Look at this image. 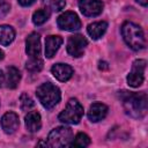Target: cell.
Returning a JSON list of instances; mask_svg holds the SVG:
<instances>
[{"label": "cell", "instance_id": "cell-1", "mask_svg": "<svg viewBox=\"0 0 148 148\" xmlns=\"http://www.w3.org/2000/svg\"><path fill=\"white\" fill-rule=\"evenodd\" d=\"M119 97L123 102L124 110L126 114L132 118H142L147 112V94L145 91L141 92H132L127 90L119 91Z\"/></svg>", "mask_w": 148, "mask_h": 148}, {"label": "cell", "instance_id": "cell-2", "mask_svg": "<svg viewBox=\"0 0 148 148\" xmlns=\"http://www.w3.org/2000/svg\"><path fill=\"white\" fill-rule=\"evenodd\" d=\"M121 35L125 43L134 51H140L146 46V39L142 29L133 23V22H125L121 25Z\"/></svg>", "mask_w": 148, "mask_h": 148}, {"label": "cell", "instance_id": "cell-3", "mask_svg": "<svg viewBox=\"0 0 148 148\" xmlns=\"http://www.w3.org/2000/svg\"><path fill=\"white\" fill-rule=\"evenodd\" d=\"M36 95L40 104L47 110L53 109L60 102V98H61L60 89L57 86L52 84L51 82L42 83L37 88Z\"/></svg>", "mask_w": 148, "mask_h": 148}, {"label": "cell", "instance_id": "cell-4", "mask_svg": "<svg viewBox=\"0 0 148 148\" xmlns=\"http://www.w3.org/2000/svg\"><path fill=\"white\" fill-rule=\"evenodd\" d=\"M83 116V106L76 98H71L67 102L66 108L59 113L58 119L64 124L75 125L79 124Z\"/></svg>", "mask_w": 148, "mask_h": 148}, {"label": "cell", "instance_id": "cell-5", "mask_svg": "<svg viewBox=\"0 0 148 148\" xmlns=\"http://www.w3.org/2000/svg\"><path fill=\"white\" fill-rule=\"evenodd\" d=\"M72 139H73L72 130L66 126H59L50 132L47 136V141L45 143L49 147H67L71 145Z\"/></svg>", "mask_w": 148, "mask_h": 148}, {"label": "cell", "instance_id": "cell-6", "mask_svg": "<svg viewBox=\"0 0 148 148\" xmlns=\"http://www.w3.org/2000/svg\"><path fill=\"white\" fill-rule=\"evenodd\" d=\"M146 60L136 59L133 65L130 74L127 75V83L130 87L136 88L143 83L145 80V69H146Z\"/></svg>", "mask_w": 148, "mask_h": 148}, {"label": "cell", "instance_id": "cell-7", "mask_svg": "<svg viewBox=\"0 0 148 148\" xmlns=\"http://www.w3.org/2000/svg\"><path fill=\"white\" fill-rule=\"evenodd\" d=\"M57 24L66 31H75L81 28V21L74 12H65L57 18Z\"/></svg>", "mask_w": 148, "mask_h": 148}, {"label": "cell", "instance_id": "cell-8", "mask_svg": "<svg viewBox=\"0 0 148 148\" xmlns=\"http://www.w3.org/2000/svg\"><path fill=\"white\" fill-rule=\"evenodd\" d=\"M88 40L82 35H73L67 40V52L74 58H79L83 54Z\"/></svg>", "mask_w": 148, "mask_h": 148}, {"label": "cell", "instance_id": "cell-9", "mask_svg": "<svg viewBox=\"0 0 148 148\" xmlns=\"http://www.w3.org/2000/svg\"><path fill=\"white\" fill-rule=\"evenodd\" d=\"M103 2L101 0H80L79 8L81 13L87 17H94L102 13Z\"/></svg>", "mask_w": 148, "mask_h": 148}, {"label": "cell", "instance_id": "cell-10", "mask_svg": "<svg viewBox=\"0 0 148 148\" xmlns=\"http://www.w3.org/2000/svg\"><path fill=\"white\" fill-rule=\"evenodd\" d=\"M25 52L30 58L40 56V37L37 32H31L25 39Z\"/></svg>", "mask_w": 148, "mask_h": 148}, {"label": "cell", "instance_id": "cell-11", "mask_svg": "<svg viewBox=\"0 0 148 148\" xmlns=\"http://www.w3.org/2000/svg\"><path fill=\"white\" fill-rule=\"evenodd\" d=\"M20 126L18 116L15 112H7L1 118V127L6 134H13Z\"/></svg>", "mask_w": 148, "mask_h": 148}, {"label": "cell", "instance_id": "cell-12", "mask_svg": "<svg viewBox=\"0 0 148 148\" xmlns=\"http://www.w3.org/2000/svg\"><path fill=\"white\" fill-rule=\"evenodd\" d=\"M73 72H74L73 68H72L69 65H67V64H61V62H59V64H54V65L51 67V73L53 74V76H54L57 80L61 81V82L68 81V80L72 77Z\"/></svg>", "mask_w": 148, "mask_h": 148}, {"label": "cell", "instance_id": "cell-13", "mask_svg": "<svg viewBox=\"0 0 148 148\" xmlns=\"http://www.w3.org/2000/svg\"><path fill=\"white\" fill-rule=\"evenodd\" d=\"M106 114H108V106L105 104L98 103V102L92 103L88 111V118L92 123H97V121L104 119Z\"/></svg>", "mask_w": 148, "mask_h": 148}, {"label": "cell", "instance_id": "cell-14", "mask_svg": "<svg viewBox=\"0 0 148 148\" xmlns=\"http://www.w3.org/2000/svg\"><path fill=\"white\" fill-rule=\"evenodd\" d=\"M62 38L60 36H47L45 38V56L46 58H52L62 44Z\"/></svg>", "mask_w": 148, "mask_h": 148}, {"label": "cell", "instance_id": "cell-15", "mask_svg": "<svg viewBox=\"0 0 148 148\" xmlns=\"http://www.w3.org/2000/svg\"><path fill=\"white\" fill-rule=\"evenodd\" d=\"M25 127L29 132L34 133L40 130L42 127V120H40V114L37 111H30L24 118Z\"/></svg>", "mask_w": 148, "mask_h": 148}, {"label": "cell", "instance_id": "cell-16", "mask_svg": "<svg viewBox=\"0 0 148 148\" xmlns=\"http://www.w3.org/2000/svg\"><path fill=\"white\" fill-rule=\"evenodd\" d=\"M106 28H108V23L105 21H99V22H94L89 24L87 28V31L92 39H98L105 34Z\"/></svg>", "mask_w": 148, "mask_h": 148}, {"label": "cell", "instance_id": "cell-17", "mask_svg": "<svg viewBox=\"0 0 148 148\" xmlns=\"http://www.w3.org/2000/svg\"><path fill=\"white\" fill-rule=\"evenodd\" d=\"M21 80V73L20 71L14 67L9 66L7 67V74H6V86L10 89H15L18 86V82Z\"/></svg>", "mask_w": 148, "mask_h": 148}, {"label": "cell", "instance_id": "cell-18", "mask_svg": "<svg viewBox=\"0 0 148 148\" xmlns=\"http://www.w3.org/2000/svg\"><path fill=\"white\" fill-rule=\"evenodd\" d=\"M15 38V30L10 25H0V44L3 46L9 45Z\"/></svg>", "mask_w": 148, "mask_h": 148}, {"label": "cell", "instance_id": "cell-19", "mask_svg": "<svg viewBox=\"0 0 148 148\" xmlns=\"http://www.w3.org/2000/svg\"><path fill=\"white\" fill-rule=\"evenodd\" d=\"M51 15V12L47 8H43V9H38L32 15V22L36 25H42L43 23H45L49 17Z\"/></svg>", "mask_w": 148, "mask_h": 148}, {"label": "cell", "instance_id": "cell-20", "mask_svg": "<svg viewBox=\"0 0 148 148\" xmlns=\"http://www.w3.org/2000/svg\"><path fill=\"white\" fill-rule=\"evenodd\" d=\"M90 145V138L86 133H77L74 139H72L69 146L74 147H87Z\"/></svg>", "mask_w": 148, "mask_h": 148}, {"label": "cell", "instance_id": "cell-21", "mask_svg": "<svg viewBox=\"0 0 148 148\" xmlns=\"http://www.w3.org/2000/svg\"><path fill=\"white\" fill-rule=\"evenodd\" d=\"M25 67L29 72H39L43 68V60L40 58H30Z\"/></svg>", "mask_w": 148, "mask_h": 148}, {"label": "cell", "instance_id": "cell-22", "mask_svg": "<svg viewBox=\"0 0 148 148\" xmlns=\"http://www.w3.org/2000/svg\"><path fill=\"white\" fill-rule=\"evenodd\" d=\"M20 102H21V109H22L23 111H29V110L35 105V103H34V101L31 99V97H30L29 95H27L25 92L21 95Z\"/></svg>", "mask_w": 148, "mask_h": 148}, {"label": "cell", "instance_id": "cell-23", "mask_svg": "<svg viewBox=\"0 0 148 148\" xmlns=\"http://www.w3.org/2000/svg\"><path fill=\"white\" fill-rule=\"evenodd\" d=\"M9 9H10L9 3L6 0H0V17L6 16L8 14Z\"/></svg>", "mask_w": 148, "mask_h": 148}, {"label": "cell", "instance_id": "cell-24", "mask_svg": "<svg viewBox=\"0 0 148 148\" xmlns=\"http://www.w3.org/2000/svg\"><path fill=\"white\" fill-rule=\"evenodd\" d=\"M65 6H66V1L65 0H56V1L52 2V9L56 10V12L61 10Z\"/></svg>", "mask_w": 148, "mask_h": 148}, {"label": "cell", "instance_id": "cell-25", "mask_svg": "<svg viewBox=\"0 0 148 148\" xmlns=\"http://www.w3.org/2000/svg\"><path fill=\"white\" fill-rule=\"evenodd\" d=\"M17 1H18V3H20L21 6L28 7V6H31L36 0H17Z\"/></svg>", "mask_w": 148, "mask_h": 148}, {"label": "cell", "instance_id": "cell-26", "mask_svg": "<svg viewBox=\"0 0 148 148\" xmlns=\"http://www.w3.org/2000/svg\"><path fill=\"white\" fill-rule=\"evenodd\" d=\"M3 82H5V74H3V72L0 69V87L2 86Z\"/></svg>", "mask_w": 148, "mask_h": 148}, {"label": "cell", "instance_id": "cell-27", "mask_svg": "<svg viewBox=\"0 0 148 148\" xmlns=\"http://www.w3.org/2000/svg\"><path fill=\"white\" fill-rule=\"evenodd\" d=\"M101 69H106L108 68V64L104 62V61H99V66H98Z\"/></svg>", "mask_w": 148, "mask_h": 148}, {"label": "cell", "instance_id": "cell-28", "mask_svg": "<svg viewBox=\"0 0 148 148\" xmlns=\"http://www.w3.org/2000/svg\"><path fill=\"white\" fill-rule=\"evenodd\" d=\"M138 3H140L141 6H143V7H146L147 6V2H148V0H135Z\"/></svg>", "mask_w": 148, "mask_h": 148}, {"label": "cell", "instance_id": "cell-29", "mask_svg": "<svg viewBox=\"0 0 148 148\" xmlns=\"http://www.w3.org/2000/svg\"><path fill=\"white\" fill-rule=\"evenodd\" d=\"M3 56H5V54H3V51H2V50H0V60H2V59H3Z\"/></svg>", "mask_w": 148, "mask_h": 148}]
</instances>
